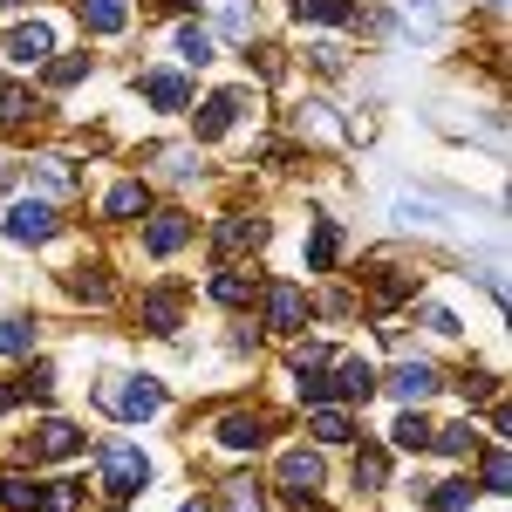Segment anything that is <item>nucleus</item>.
I'll use <instances>...</instances> for the list:
<instances>
[{
	"mask_svg": "<svg viewBox=\"0 0 512 512\" xmlns=\"http://www.w3.org/2000/svg\"><path fill=\"white\" fill-rule=\"evenodd\" d=\"M178 55H185L192 69H205V62H212V35H205V28H178Z\"/></svg>",
	"mask_w": 512,
	"mask_h": 512,
	"instance_id": "72a5a7b5",
	"label": "nucleus"
},
{
	"mask_svg": "<svg viewBox=\"0 0 512 512\" xmlns=\"http://www.w3.org/2000/svg\"><path fill=\"white\" fill-rule=\"evenodd\" d=\"M478 485H485L492 499H506V485H512V472H506V444H492V451H485V465H478Z\"/></svg>",
	"mask_w": 512,
	"mask_h": 512,
	"instance_id": "bb28decb",
	"label": "nucleus"
},
{
	"mask_svg": "<svg viewBox=\"0 0 512 512\" xmlns=\"http://www.w3.org/2000/svg\"><path fill=\"white\" fill-rule=\"evenodd\" d=\"M383 390V376L362 362V355H349V362H335V396H349V403H369V396Z\"/></svg>",
	"mask_w": 512,
	"mask_h": 512,
	"instance_id": "1a4fd4ad",
	"label": "nucleus"
},
{
	"mask_svg": "<svg viewBox=\"0 0 512 512\" xmlns=\"http://www.w3.org/2000/svg\"><path fill=\"white\" fill-rule=\"evenodd\" d=\"M383 478H390L383 451H355V492H383Z\"/></svg>",
	"mask_w": 512,
	"mask_h": 512,
	"instance_id": "a878e982",
	"label": "nucleus"
},
{
	"mask_svg": "<svg viewBox=\"0 0 512 512\" xmlns=\"http://www.w3.org/2000/svg\"><path fill=\"white\" fill-rule=\"evenodd\" d=\"M0 89H7V82H0Z\"/></svg>",
	"mask_w": 512,
	"mask_h": 512,
	"instance_id": "a18cd8bd",
	"label": "nucleus"
},
{
	"mask_svg": "<svg viewBox=\"0 0 512 512\" xmlns=\"http://www.w3.org/2000/svg\"><path fill=\"white\" fill-rule=\"evenodd\" d=\"M0 233L21 239V246H41V239H55V205H41V198H21V205H7V212H0Z\"/></svg>",
	"mask_w": 512,
	"mask_h": 512,
	"instance_id": "20e7f679",
	"label": "nucleus"
},
{
	"mask_svg": "<svg viewBox=\"0 0 512 512\" xmlns=\"http://www.w3.org/2000/svg\"><path fill=\"white\" fill-rule=\"evenodd\" d=\"M41 499V485H28V478H0V506L7 512H35Z\"/></svg>",
	"mask_w": 512,
	"mask_h": 512,
	"instance_id": "2f4dec72",
	"label": "nucleus"
},
{
	"mask_svg": "<svg viewBox=\"0 0 512 512\" xmlns=\"http://www.w3.org/2000/svg\"><path fill=\"white\" fill-rule=\"evenodd\" d=\"M144 328L151 335H178V294L171 287H151L144 294Z\"/></svg>",
	"mask_w": 512,
	"mask_h": 512,
	"instance_id": "f3484780",
	"label": "nucleus"
},
{
	"mask_svg": "<svg viewBox=\"0 0 512 512\" xmlns=\"http://www.w3.org/2000/svg\"><path fill=\"white\" fill-rule=\"evenodd\" d=\"M219 28H226V35H233V41H246V7H239V0H233V7H226V14H219Z\"/></svg>",
	"mask_w": 512,
	"mask_h": 512,
	"instance_id": "ea45409f",
	"label": "nucleus"
},
{
	"mask_svg": "<svg viewBox=\"0 0 512 512\" xmlns=\"http://www.w3.org/2000/svg\"><path fill=\"white\" fill-rule=\"evenodd\" d=\"M219 444H226V451H260V444H267V417H253V410L219 417Z\"/></svg>",
	"mask_w": 512,
	"mask_h": 512,
	"instance_id": "9d476101",
	"label": "nucleus"
},
{
	"mask_svg": "<svg viewBox=\"0 0 512 512\" xmlns=\"http://www.w3.org/2000/svg\"><path fill=\"white\" fill-rule=\"evenodd\" d=\"M424 219H431L424 198H403V205H396V226H424Z\"/></svg>",
	"mask_w": 512,
	"mask_h": 512,
	"instance_id": "4c0bfd02",
	"label": "nucleus"
},
{
	"mask_svg": "<svg viewBox=\"0 0 512 512\" xmlns=\"http://www.w3.org/2000/svg\"><path fill=\"white\" fill-rule=\"evenodd\" d=\"M424 328H431V335H458V315H451V308H424Z\"/></svg>",
	"mask_w": 512,
	"mask_h": 512,
	"instance_id": "58836bf2",
	"label": "nucleus"
},
{
	"mask_svg": "<svg viewBox=\"0 0 512 512\" xmlns=\"http://www.w3.org/2000/svg\"><path fill=\"white\" fill-rule=\"evenodd\" d=\"M89 76V55H62V62H48V82L55 89H69V82H82Z\"/></svg>",
	"mask_w": 512,
	"mask_h": 512,
	"instance_id": "c9c22d12",
	"label": "nucleus"
},
{
	"mask_svg": "<svg viewBox=\"0 0 512 512\" xmlns=\"http://www.w3.org/2000/svg\"><path fill=\"white\" fill-rule=\"evenodd\" d=\"M7 55H14V62H28V69L48 62V55H55V28H48V21H21V28L7 35Z\"/></svg>",
	"mask_w": 512,
	"mask_h": 512,
	"instance_id": "6e6552de",
	"label": "nucleus"
},
{
	"mask_svg": "<svg viewBox=\"0 0 512 512\" xmlns=\"http://www.w3.org/2000/svg\"><path fill=\"white\" fill-rule=\"evenodd\" d=\"M294 14H301V21H355L349 0H294Z\"/></svg>",
	"mask_w": 512,
	"mask_h": 512,
	"instance_id": "c756f323",
	"label": "nucleus"
},
{
	"mask_svg": "<svg viewBox=\"0 0 512 512\" xmlns=\"http://www.w3.org/2000/svg\"><path fill=\"white\" fill-rule=\"evenodd\" d=\"M260 301H267V328H274V335H301V328H308V294H301L294 280H267Z\"/></svg>",
	"mask_w": 512,
	"mask_h": 512,
	"instance_id": "f03ea898",
	"label": "nucleus"
},
{
	"mask_svg": "<svg viewBox=\"0 0 512 512\" xmlns=\"http://www.w3.org/2000/svg\"><path fill=\"white\" fill-rule=\"evenodd\" d=\"M390 437H396V451H431V424L417 417V403L396 417V431H390Z\"/></svg>",
	"mask_w": 512,
	"mask_h": 512,
	"instance_id": "4be33fe9",
	"label": "nucleus"
},
{
	"mask_svg": "<svg viewBox=\"0 0 512 512\" xmlns=\"http://www.w3.org/2000/svg\"><path fill=\"white\" fill-rule=\"evenodd\" d=\"M212 246H219V253H253V246H267V219L226 212V219L212 226Z\"/></svg>",
	"mask_w": 512,
	"mask_h": 512,
	"instance_id": "423d86ee",
	"label": "nucleus"
},
{
	"mask_svg": "<svg viewBox=\"0 0 512 512\" xmlns=\"http://www.w3.org/2000/svg\"><path fill=\"white\" fill-rule=\"evenodd\" d=\"M342 260V226L335 219H315V233H308V274H328Z\"/></svg>",
	"mask_w": 512,
	"mask_h": 512,
	"instance_id": "4468645a",
	"label": "nucleus"
},
{
	"mask_svg": "<svg viewBox=\"0 0 512 512\" xmlns=\"http://www.w3.org/2000/svg\"><path fill=\"white\" fill-rule=\"evenodd\" d=\"M0 355H35V321H28V315L0 321Z\"/></svg>",
	"mask_w": 512,
	"mask_h": 512,
	"instance_id": "5701e85b",
	"label": "nucleus"
},
{
	"mask_svg": "<svg viewBox=\"0 0 512 512\" xmlns=\"http://www.w3.org/2000/svg\"><path fill=\"white\" fill-rule=\"evenodd\" d=\"M185 239H192V219H185V212H158V219L144 226V246H151L158 260H164V253H178Z\"/></svg>",
	"mask_w": 512,
	"mask_h": 512,
	"instance_id": "f8f14e48",
	"label": "nucleus"
},
{
	"mask_svg": "<svg viewBox=\"0 0 512 512\" xmlns=\"http://www.w3.org/2000/svg\"><path fill=\"white\" fill-rule=\"evenodd\" d=\"M144 96H151L158 110H185V103H192L185 76H171V69H151V76H144Z\"/></svg>",
	"mask_w": 512,
	"mask_h": 512,
	"instance_id": "dca6fc26",
	"label": "nucleus"
},
{
	"mask_svg": "<svg viewBox=\"0 0 512 512\" xmlns=\"http://www.w3.org/2000/svg\"><path fill=\"white\" fill-rule=\"evenodd\" d=\"M458 390H465V403H485V396L499 390V383H492V376H465V383H458Z\"/></svg>",
	"mask_w": 512,
	"mask_h": 512,
	"instance_id": "a19ab883",
	"label": "nucleus"
},
{
	"mask_svg": "<svg viewBox=\"0 0 512 512\" xmlns=\"http://www.w3.org/2000/svg\"><path fill=\"white\" fill-rule=\"evenodd\" d=\"M472 499H478V492H472V478H451V485H437V499H431V506H437V512H472Z\"/></svg>",
	"mask_w": 512,
	"mask_h": 512,
	"instance_id": "473e14b6",
	"label": "nucleus"
},
{
	"mask_svg": "<svg viewBox=\"0 0 512 512\" xmlns=\"http://www.w3.org/2000/svg\"><path fill=\"white\" fill-rule=\"evenodd\" d=\"M369 294H376V308H396V301L417 294V280H403L396 267H383V280H369Z\"/></svg>",
	"mask_w": 512,
	"mask_h": 512,
	"instance_id": "cd10ccee",
	"label": "nucleus"
},
{
	"mask_svg": "<svg viewBox=\"0 0 512 512\" xmlns=\"http://www.w3.org/2000/svg\"><path fill=\"white\" fill-rule=\"evenodd\" d=\"M212 301H219V308H246V301H253V274H219L212 280Z\"/></svg>",
	"mask_w": 512,
	"mask_h": 512,
	"instance_id": "c85d7f7f",
	"label": "nucleus"
},
{
	"mask_svg": "<svg viewBox=\"0 0 512 512\" xmlns=\"http://www.w3.org/2000/svg\"><path fill=\"white\" fill-rule=\"evenodd\" d=\"M69 294L103 308V301H110V274H103V267H76V274H69Z\"/></svg>",
	"mask_w": 512,
	"mask_h": 512,
	"instance_id": "393cba45",
	"label": "nucleus"
},
{
	"mask_svg": "<svg viewBox=\"0 0 512 512\" xmlns=\"http://www.w3.org/2000/svg\"><path fill=\"white\" fill-rule=\"evenodd\" d=\"M492 7H506V0H492Z\"/></svg>",
	"mask_w": 512,
	"mask_h": 512,
	"instance_id": "c03bdc74",
	"label": "nucleus"
},
{
	"mask_svg": "<svg viewBox=\"0 0 512 512\" xmlns=\"http://www.w3.org/2000/svg\"><path fill=\"white\" fill-rule=\"evenodd\" d=\"M328 396H335V383H328L321 369H301V403H308V410H321Z\"/></svg>",
	"mask_w": 512,
	"mask_h": 512,
	"instance_id": "e433bc0d",
	"label": "nucleus"
},
{
	"mask_svg": "<svg viewBox=\"0 0 512 512\" xmlns=\"http://www.w3.org/2000/svg\"><path fill=\"white\" fill-rule=\"evenodd\" d=\"M103 410H117V417H158L164 410V383L158 376H130V390H117V383H103Z\"/></svg>",
	"mask_w": 512,
	"mask_h": 512,
	"instance_id": "7ed1b4c3",
	"label": "nucleus"
},
{
	"mask_svg": "<svg viewBox=\"0 0 512 512\" xmlns=\"http://www.w3.org/2000/svg\"><path fill=\"white\" fill-rule=\"evenodd\" d=\"M130 21V0H82V28L89 35H117Z\"/></svg>",
	"mask_w": 512,
	"mask_h": 512,
	"instance_id": "2eb2a0df",
	"label": "nucleus"
},
{
	"mask_svg": "<svg viewBox=\"0 0 512 512\" xmlns=\"http://www.w3.org/2000/svg\"><path fill=\"white\" fill-rule=\"evenodd\" d=\"M308 437H321V444H349V437H355V424L342 417V410H328V403H321L315 417H308Z\"/></svg>",
	"mask_w": 512,
	"mask_h": 512,
	"instance_id": "aec40b11",
	"label": "nucleus"
},
{
	"mask_svg": "<svg viewBox=\"0 0 512 512\" xmlns=\"http://www.w3.org/2000/svg\"><path fill=\"white\" fill-rule=\"evenodd\" d=\"M274 478H280V492H287V499H315L328 472H321V458H315V451H287Z\"/></svg>",
	"mask_w": 512,
	"mask_h": 512,
	"instance_id": "39448f33",
	"label": "nucleus"
},
{
	"mask_svg": "<svg viewBox=\"0 0 512 512\" xmlns=\"http://www.w3.org/2000/svg\"><path fill=\"white\" fill-rule=\"evenodd\" d=\"M144 205H151V192H144V185H137V178H130V185H117V192L103 198V212H110V219H137V212H144Z\"/></svg>",
	"mask_w": 512,
	"mask_h": 512,
	"instance_id": "b1692460",
	"label": "nucleus"
},
{
	"mask_svg": "<svg viewBox=\"0 0 512 512\" xmlns=\"http://www.w3.org/2000/svg\"><path fill=\"white\" fill-rule=\"evenodd\" d=\"M35 512H82V485H76V478H55V485H41Z\"/></svg>",
	"mask_w": 512,
	"mask_h": 512,
	"instance_id": "412c9836",
	"label": "nucleus"
},
{
	"mask_svg": "<svg viewBox=\"0 0 512 512\" xmlns=\"http://www.w3.org/2000/svg\"><path fill=\"white\" fill-rule=\"evenodd\" d=\"M431 451H444V458H472V451H478V424L465 417V424H444V431H431Z\"/></svg>",
	"mask_w": 512,
	"mask_h": 512,
	"instance_id": "6ab92c4d",
	"label": "nucleus"
},
{
	"mask_svg": "<svg viewBox=\"0 0 512 512\" xmlns=\"http://www.w3.org/2000/svg\"><path fill=\"white\" fill-rule=\"evenodd\" d=\"M55 396V369L48 362H28L21 376H14V403H48Z\"/></svg>",
	"mask_w": 512,
	"mask_h": 512,
	"instance_id": "a211bd4d",
	"label": "nucleus"
},
{
	"mask_svg": "<svg viewBox=\"0 0 512 512\" xmlns=\"http://www.w3.org/2000/svg\"><path fill=\"white\" fill-rule=\"evenodd\" d=\"M76 451H82L76 424H41V431L28 437V458H76Z\"/></svg>",
	"mask_w": 512,
	"mask_h": 512,
	"instance_id": "9b49d317",
	"label": "nucleus"
},
{
	"mask_svg": "<svg viewBox=\"0 0 512 512\" xmlns=\"http://www.w3.org/2000/svg\"><path fill=\"white\" fill-rule=\"evenodd\" d=\"M41 117V103L28 96V89H0V123H28Z\"/></svg>",
	"mask_w": 512,
	"mask_h": 512,
	"instance_id": "7c9ffc66",
	"label": "nucleus"
},
{
	"mask_svg": "<svg viewBox=\"0 0 512 512\" xmlns=\"http://www.w3.org/2000/svg\"><path fill=\"white\" fill-rule=\"evenodd\" d=\"M390 390L403 396V403H431V396H437V369H431V362H403V369L390 376Z\"/></svg>",
	"mask_w": 512,
	"mask_h": 512,
	"instance_id": "ddd939ff",
	"label": "nucleus"
},
{
	"mask_svg": "<svg viewBox=\"0 0 512 512\" xmlns=\"http://www.w3.org/2000/svg\"><path fill=\"white\" fill-rule=\"evenodd\" d=\"M239 110H246V96H239V89H219V96H205V103H198V144L226 137Z\"/></svg>",
	"mask_w": 512,
	"mask_h": 512,
	"instance_id": "0eeeda50",
	"label": "nucleus"
},
{
	"mask_svg": "<svg viewBox=\"0 0 512 512\" xmlns=\"http://www.w3.org/2000/svg\"><path fill=\"white\" fill-rule=\"evenodd\" d=\"M7 410H14V383H0V417H7Z\"/></svg>",
	"mask_w": 512,
	"mask_h": 512,
	"instance_id": "79ce46f5",
	"label": "nucleus"
},
{
	"mask_svg": "<svg viewBox=\"0 0 512 512\" xmlns=\"http://www.w3.org/2000/svg\"><path fill=\"white\" fill-rule=\"evenodd\" d=\"M96 472H103V492H110V499H137V492L151 485V458H144L137 444H103V451H96Z\"/></svg>",
	"mask_w": 512,
	"mask_h": 512,
	"instance_id": "f257e3e1",
	"label": "nucleus"
},
{
	"mask_svg": "<svg viewBox=\"0 0 512 512\" xmlns=\"http://www.w3.org/2000/svg\"><path fill=\"white\" fill-rule=\"evenodd\" d=\"M178 512H212V506H205V499H192V506H178Z\"/></svg>",
	"mask_w": 512,
	"mask_h": 512,
	"instance_id": "37998d69",
	"label": "nucleus"
},
{
	"mask_svg": "<svg viewBox=\"0 0 512 512\" xmlns=\"http://www.w3.org/2000/svg\"><path fill=\"white\" fill-rule=\"evenodd\" d=\"M35 178L48 185V192H69V185H76V171H69V158H35Z\"/></svg>",
	"mask_w": 512,
	"mask_h": 512,
	"instance_id": "f704fd0d",
	"label": "nucleus"
}]
</instances>
